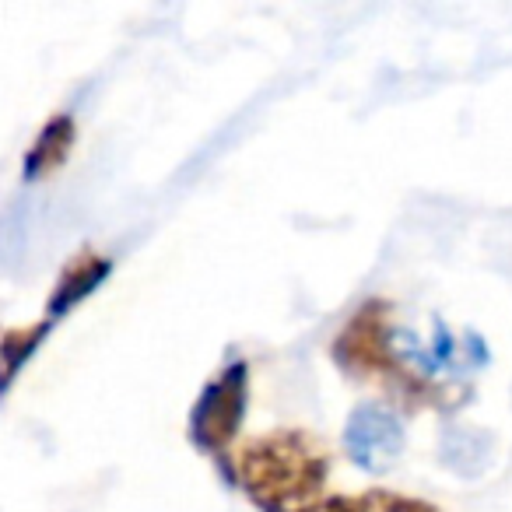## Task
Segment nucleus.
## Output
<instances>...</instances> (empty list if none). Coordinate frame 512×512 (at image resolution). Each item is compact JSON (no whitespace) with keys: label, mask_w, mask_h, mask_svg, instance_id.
<instances>
[{"label":"nucleus","mask_w":512,"mask_h":512,"mask_svg":"<svg viewBox=\"0 0 512 512\" xmlns=\"http://www.w3.org/2000/svg\"><path fill=\"white\" fill-rule=\"evenodd\" d=\"M327 477V449L302 428L256 435L232 456V481L260 512H316Z\"/></svg>","instance_id":"nucleus-1"},{"label":"nucleus","mask_w":512,"mask_h":512,"mask_svg":"<svg viewBox=\"0 0 512 512\" xmlns=\"http://www.w3.org/2000/svg\"><path fill=\"white\" fill-rule=\"evenodd\" d=\"M334 362L341 365L348 376L372 379L393 390L397 397L411 400V404H435L449 407L456 404V393L442 383H428L425 376L411 369L400 355L397 330H393V313L383 299H372L351 316V323L341 330L334 341Z\"/></svg>","instance_id":"nucleus-2"},{"label":"nucleus","mask_w":512,"mask_h":512,"mask_svg":"<svg viewBox=\"0 0 512 512\" xmlns=\"http://www.w3.org/2000/svg\"><path fill=\"white\" fill-rule=\"evenodd\" d=\"M249 407V365L228 362L211 383L200 390L190 411V442L200 453L221 456L228 453L232 439L239 435L242 418Z\"/></svg>","instance_id":"nucleus-3"},{"label":"nucleus","mask_w":512,"mask_h":512,"mask_svg":"<svg viewBox=\"0 0 512 512\" xmlns=\"http://www.w3.org/2000/svg\"><path fill=\"white\" fill-rule=\"evenodd\" d=\"M404 442V421L379 400L358 404L344 425V449L369 474H383L386 467H393L397 456L404 453Z\"/></svg>","instance_id":"nucleus-4"},{"label":"nucleus","mask_w":512,"mask_h":512,"mask_svg":"<svg viewBox=\"0 0 512 512\" xmlns=\"http://www.w3.org/2000/svg\"><path fill=\"white\" fill-rule=\"evenodd\" d=\"M109 271H113V264L102 253H95V249H85V253L74 256L71 264L60 271L57 285H53V295L46 302V320L57 323L74 306H81L88 295L99 292V285L109 278Z\"/></svg>","instance_id":"nucleus-5"},{"label":"nucleus","mask_w":512,"mask_h":512,"mask_svg":"<svg viewBox=\"0 0 512 512\" xmlns=\"http://www.w3.org/2000/svg\"><path fill=\"white\" fill-rule=\"evenodd\" d=\"M74 116L60 113L39 130V137L32 141L29 155H25V179H43L50 172H57L67 162V155L74 151Z\"/></svg>","instance_id":"nucleus-6"},{"label":"nucleus","mask_w":512,"mask_h":512,"mask_svg":"<svg viewBox=\"0 0 512 512\" xmlns=\"http://www.w3.org/2000/svg\"><path fill=\"white\" fill-rule=\"evenodd\" d=\"M53 323L43 320L36 327H25V330H8V334L0 337V393L8 390L11 383L18 379V372L32 362V355L39 351L43 337L50 334Z\"/></svg>","instance_id":"nucleus-7"},{"label":"nucleus","mask_w":512,"mask_h":512,"mask_svg":"<svg viewBox=\"0 0 512 512\" xmlns=\"http://www.w3.org/2000/svg\"><path fill=\"white\" fill-rule=\"evenodd\" d=\"M316 512H439L421 498H407L397 491H365V495L327 498Z\"/></svg>","instance_id":"nucleus-8"}]
</instances>
